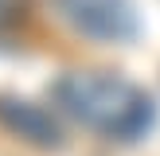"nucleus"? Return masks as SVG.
Wrapping results in <instances>:
<instances>
[{"instance_id":"obj_1","label":"nucleus","mask_w":160,"mask_h":156,"mask_svg":"<svg viewBox=\"0 0 160 156\" xmlns=\"http://www.w3.org/2000/svg\"><path fill=\"white\" fill-rule=\"evenodd\" d=\"M51 101L62 117L109 140H137L152 129L156 101L137 82L106 70H67L55 78Z\"/></svg>"},{"instance_id":"obj_2","label":"nucleus","mask_w":160,"mask_h":156,"mask_svg":"<svg viewBox=\"0 0 160 156\" xmlns=\"http://www.w3.org/2000/svg\"><path fill=\"white\" fill-rule=\"evenodd\" d=\"M55 12L70 31L94 43H129L141 31L133 0H55Z\"/></svg>"},{"instance_id":"obj_3","label":"nucleus","mask_w":160,"mask_h":156,"mask_svg":"<svg viewBox=\"0 0 160 156\" xmlns=\"http://www.w3.org/2000/svg\"><path fill=\"white\" fill-rule=\"evenodd\" d=\"M0 125L16 137H23L35 148H59L62 144V125L59 109H47L31 98H16V94H0Z\"/></svg>"},{"instance_id":"obj_4","label":"nucleus","mask_w":160,"mask_h":156,"mask_svg":"<svg viewBox=\"0 0 160 156\" xmlns=\"http://www.w3.org/2000/svg\"><path fill=\"white\" fill-rule=\"evenodd\" d=\"M31 0H0V31L4 27H16V23L28 16Z\"/></svg>"}]
</instances>
